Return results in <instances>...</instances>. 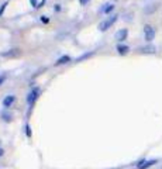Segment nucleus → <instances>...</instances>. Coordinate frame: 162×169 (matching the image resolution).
<instances>
[{"instance_id": "obj_11", "label": "nucleus", "mask_w": 162, "mask_h": 169, "mask_svg": "<svg viewBox=\"0 0 162 169\" xmlns=\"http://www.w3.org/2000/svg\"><path fill=\"white\" fill-rule=\"evenodd\" d=\"M113 9H114V6H113V4H106V7L103 9V13H110Z\"/></svg>"}, {"instance_id": "obj_5", "label": "nucleus", "mask_w": 162, "mask_h": 169, "mask_svg": "<svg viewBox=\"0 0 162 169\" xmlns=\"http://www.w3.org/2000/svg\"><path fill=\"white\" fill-rule=\"evenodd\" d=\"M127 35H128V31H127V28H121V30H118L117 33H116V40L120 41V42H123V41L127 38Z\"/></svg>"}, {"instance_id": "obj_7", "label": "nucleus", "mask_w": 162, "mask_h": 169, "mask_svg": "<svg viewBox=\"0 0 162 169\" xmlns=\"http://www.w3.org/2000/svg\"><path fill=\"white\" fill-rule=\"evenodd\" d=\"M14 100H16V97L13 95L7 96V97H4V100H3V107H6V109L11 107V104L14 103Z\"/></svg>"}, {"instance_id": "obj_15", "label": "nucleus", "mask_w": 162, "mask_h": 169, "mask_svg": "<svg viewBox=\"0 0 162 169\" xmlns=\"http://www.w3.org/2000/svg\"><path fill=\"white\" fill-rule=\"evenodd\" d=\"M31 3H33V6H35V7H38V6H37V0H31Z\"/></svg>"}, {"instance_id": "obj_13", "label": "nucleus", "mask_w": 162, "mask_h": 169, "mask_svg": "<svg viewBox=\"0 0 162 169\" xmlns=\"http://www.w3.org/2000/svg\"><path fill=\"white\" fill-rule=\"evenodd\" d=\"M6 79H7V76H6V75H2V76H0V84L3 83V82H6Z\"/></svg>"}, {"instance_id": "obj_6", "label": "nucleus", "mask_w": 162, "mask_h": 169, "mask_svg": "<svg viewBox=\"0 0 162 169\" xmlns=\"http://www.w3.org/2000/svg\"><path fill=\"white\" fill-rule=\"evenodd\" d=\"M140 52H142V54H155V52H157V47L148 44V45H145V47H141Z\"/></svg>"}, {"instance_id": "obj_3", "label": "nucleus", "mask_w": 162, "mask_h": 169, "mask_svg": "<svg viewBox=\"0 0 162 169\" xmlns=\"http://www.w3.org/2000/svg\"><path fill=\"white\" fill-rule=\"evenodd\" d=\"M144 35H145V40L147 41H152L155 38V28L149 24L144 27Z\"/></svg>"}, {"instance_id": "obj_2", "label": "nucleus", "mask_w": 162, "mask_h": 169, "mask_svg": "<svg viewBox=\"0 0 162 169\" xmlns=\"http://www.w3.org/2000/svg\"><path fill=\"white\" fill-rule=\"evenodd\" d=\"M40 93H41V90L38 88H34L31 92L28 93V96H27V103L30 104V106H33L34 103H35V100L40 97Z\"/></svg>"}, {"instance_id": "obj_9", "label": "nucleus", "mask_w": 162, "mask_h": 169, "mask_svg": "<svg viewBox=\"0 0 162 169\" xmlns=\"http://www.w3.org/2000/svg\"><path fill=\"white\" fill-rule=\"evenodd\" d=\"M128 49L130 48L127 47V45H123V44H120L117 47V51H118V54H121V55H124V54H127L128 52Z\"/></svg>"}, {"instance_id": "obj_8", "label": "nucleus", "mask_w": 162, "mask_h": 169, "mask_svg": "<svg viewBox=\"0 0 162 169\" xmlns=\"http://www.w3.org/2000/svg\"><path fill=\"white\" fill-rule=\"evenodd\" d=\"M19 55H20V49H11V51L3 54V56H9V58H11V56H19Z\"/></svg>"}, {"instance_id": "obj_10", "label": "nucleus", "mask_w": 162, "mask_h": 169, "mask_svg": "<svg viewBox=\"0 0 162 169\" xmlns=\"http://www.w3.org/2000/svg\"><path fill=\"white\" fill-rule=\"evenodd\" d=\"M70 61V58L69 56H62V58H59L58 61H56V65H61V63H67V62H69Z\"/></svg>"}, {"instance_id": "obj_1", "label": "nucleus", "mask_w": 162, "mask_h": 169, "mask_svg": "<svg viewBox=\"0 0 162 169\" xmlns=\"http://www.w3.org/2000/svg\"><path fill=\"white\" fill-rule=\"evenodd\" d=\"M116 20H117V16H111V17L106 19L104 21H102V23L99 24V30H100V31H106L107 28H110V27L114 24Z\"/></svg>"}, {"instance_id": "obj_14", "label": "nucleus", "mask_w": 162, "mask_h": 169, "mask_svg": "<svg viewBox=\"0 0 162 169\" xmlns=\"http://www.w3.org/2000/svg\"><path fill=\"white\" fill-rule=\"evenodd\" d=\"M86 3H89V0H81V4H82V6H85Z\"/></svg>"}, {"instance_id": "obj_16", "label": "nucleus", "mask_w": 162, "mask_h": 169, "mask_svg": "<svg viewBox=\"0 0 162 169\" xmlns=\"http://www.w3.org/2000/svg\"><path fill=\"white\" fill-rule=\"evenodd\" d=\"M4 154V151H3V148H0V156H2V155Z\"/></svg>"}, {"instance_id": "obj_12", "label": "nucleus", "mask_w": 162, "mask_h": 169, "mask_svg": "<svg viewBox=\"0 0 162 169\" xmlns=\"http://www.w3.org/2000/svg\"><path fill=\"white\" fill-rule=\"evenodd\" d=\"M3 120H4V121H10V120H11V116H10V114H3Z\"/></svg>"}, {"instance_id": "obj_4", "label": "nucleus", "mask_w": 162, "mask_h": 169, "mask_svg": "<svg viewBox=\"0 0 162 169\" xmlns=\"http://www.w3.org/2000/svg\"><path fill=\"white\" fill-rule=\"evenodd\" d=\"M157 159H148V161H141L137 164L135 169H148V168H151V166H154L155 164H157Z\"/></svg>"}]
</instances>
